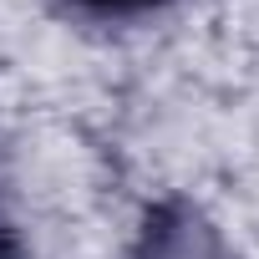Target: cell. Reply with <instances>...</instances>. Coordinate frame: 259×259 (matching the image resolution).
Wrapping results in <instances>:
<instances>
[{
	"mask_svg": "<svg viewBox=\"0 0 259 259\" xmlns=\"http://www.w3.org/2000/svg\"><path fill=\"white\" fill-rule=\"evenodd\" d=\"M143 259H224L213 229L188 213V208H163L148 219V234H143Z\"/></svg>",
	"mask_w": 259,
	"mask_h": 259,
	"instance_id": "6da1fadb",
	"label": "cell"
},
{
	"mask_svg": "<svg viewBox=\"0 0 259 259\" xmlns=\"http://www.w3.org/2000/svg\"><path fill=\"white\" fill-rule=\"evenodd\" d=\"M76 6L92 11V16H143V11L168 6V0H76Z\"/></svg>",
	"mask_w": 259,
	"mask_h": 259,
	"instance_id": "3957f363",
	"label": "cell"
},
{
	"mask_svg": "<svg viewBox=\"0 0 259 259\" xmlns=\"http://www.w3.org/2000/svg\"><path fill=\"white\" fill-rule=\"evenodd\" d=\"M0 259H16V224H11V173L0 158Z\"/></svg>",
	"mask_w": 259,
	"mask_h": 259,
	"instance_id": "7a4b0ae2",
	"label": "cell"
}]
</instances>
